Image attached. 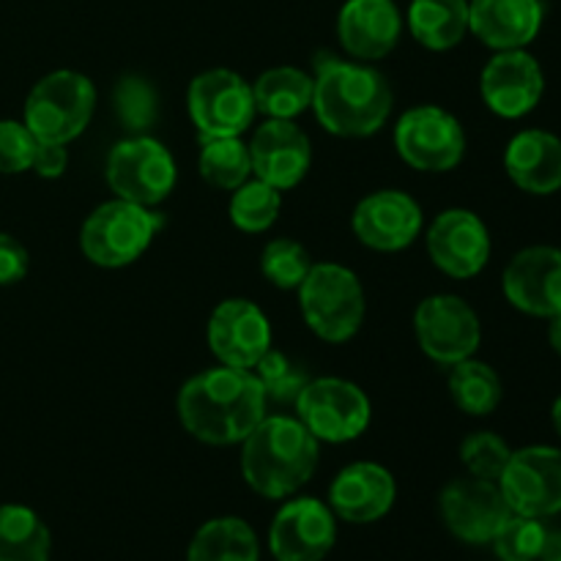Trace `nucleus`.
Instances as JSON below:
<instances>
[{
  "label": "nucleus",
  "mask_w": 561,
  "mask_h": 561,
  "mask_svg": "<svg viewBox=\"0 0 561 561\" xmlns=\"http://www.w3.org/2000/svg\"><path fill=\"white\" fill-rule=\"evenodd\" d=\"M266 392L252 370L211 367L181 387L179 416L192 438L211 447L241 444L266 416Z\"/></svg>",
  "instance_id": "f257e3e1"
},
{
  "label": "nucleus",
  "mask_w": 561,
  "mask_h": 561,
  "mask_svg": "<svg viewBox=\"0 0 561 561\" xmlns=\"http://www.w3.org/2000/svg\"><path fill=\"white\" fill-rule=\"evenodd\" d=\"M392 85L378 69L323 55L312 77V110L337 137H370L392 113Z\"/></svg>",
  "instance_id": "f03ea898"
},
{
  "label": "nucleus",
  "mask_w": 561,
  "mask_h": 561,
  "mask_svg": "<svg viewBox=\"0 0 561 561\" xmlns=\"http://www.w3.org/2000/svg\"><path fill=\"white\" fill-rule=\"evenodd\" d=\"M318 438L299 416H263L241 442V474L263 499H288L318 469Z\"/></svg>",
  "instance_id": "7ed1b4c3"
},
{
  "label": "nucleus",
  "mask_w": 561,
  "mask_h": 561,
  "mask_svg": "<svg viewBox=\"0 0 561 561\" xmlns=\"http://www.w3.org/2000/svg\"><path fill=\"white\" fill-rule=\"evenodd\" d=\"M96 110V88L85 75L71 69L49 71L31 88L22 110V124L38 142L69 146L88 129Z\"/></svg>",
  "instance_id": "20e7f679"
},
{
  "label": "nucleus",
  "mask_w": 561,
  "mask_h": 561,
  "mask_svg": "<svg viewBox=\"0 0 561 561\" xmlns=\"http://www.w3.org/2000/svg\"><path fill=\"white\" fill-rule=\"evenodd\" d=\"M305 323L327 343H348L365 321V288L351 268L340 263H312L299 285Z\"/></svg>",
  "instance_id": "39448f33"
},
{
  "label": "nucleus",
  "mask_w": 561,
  "mask_h": 561,
  "mask_svg": "<svg viewBox=\"0 0 561 561\" xmlns=\"http://www.w3.org/2000/svg\"><path fill=\"white\" fill-rule=\"evenodd\" d=\"M162 219L146 206L129 201L102 203L88 214L80 230L82 255L102 268H121L135 263L151 247Z\"/></svg>",
  "instance_id": "423d86ee"
},
{
  "label": "nucleus",
  "mask_w": 561,
  "mask_h": 561,
  "mask_svg": "<svg viewBox=\"0 0 561 561\" xmlns=\"http://www.w3.org/2000/svg\"><path fill=\"white\" fill-rule=\"evenodd\" d=\"M110 190L121 201L137 203V206H159L168 201L175 190V159L168 148L148 135L126 137L115 142L104 168Z\"/></svg>",
  "instance_id": "0eeeda50"
},
{
  "label": "nucleus",
  "mask_w": 561,
  "mask_h": 561,
  "mask_svg": "<svg viewBox=\"0 0 561 561\" xmlns=\"http://www.w3.org/2000/svg\"><path fill=\"white\" fill-rule=\"evenodd\" d=\"M299 420L318 442L345 444L370 427L373 405L365 389L345 378H310L296 398Z\"/></svg>",
  "instance_id": "6e6552de"
},
{
  "label": "nucleus",
  "mask_w": 561,
  "mask_h": 561,
  "mask_svg": "<svg viewBox=\"0 0 561 561\" xmlns=\"http://www.w3.org/2000/svg\"><path fill=\"white\" fill-rule=\"evenodd\" d=\"M394 148L409 168L422 173H447L463 162L466 131L449 110L422 104L398 121Z\"/></svg>",
  "instance_id": "1a4fd4ad"
},
{
  "label": "nucleus",
  "mask_w": 561,
  "mask_h": 561,
  "mask_svg": "<svg viewBox=\"0 0 561 561\" xmlns=\"http://www.w3.org/2000/svg\"><path fill=\"white\" fill-rule=\"evenodd\" d=\"M186 107L201 137H241L257 113L252 85L230 69L197 75L186 93Z\"/></svg>",
  "instance_id": "9d476101"
},
{
  "label": "nucleus",
  "mask_w": 561,
  "mask_h": 561,
  "mask_svg": "<svg viewBox=\"0 0 561 561\" xmlns=\"http://www.w3.org/2000/svg\"><path fill=\"white\" fill-rule=\"evenodd\" d=\"M420 348L438 365H458L477 354L482 343L480 316L469 301L453 294H436L420 301L414 312Z\"/></svg>",
  "instance_id": "9b49d317"
},
{
  "label": "nucleus",
  "mask_w": 561,
  "mask_h": 561,
  "mask_svg": "<svg viewBox=\"0 0 561 561\" xmlns=\"http://www.w3.org/2000/svg\"><path fill=\"white\" fill-rule=\"evenodd\" d=\"M504 499L515 515L551 518L561 513V449L535 444L513 449L510 463L499 480Z\"/></svg>",
  "instance_id": "f8f14e48"
},
{
  "label": "nucleus",
  "mask_w": 561,
  "mask_h": 561,
  "mask_svg": "<svg viewBox=\"0 0 561 561\" xmlns=\"http://www.w3.org/2000/svg\"><path fill=\"white\" fill-rule=\"evenodd\" d=\"M206 337L219 365L255 370L272 351V323L255 301L225 299L208 318Z\"/></svg>",
  "instance_id": "ddd939ff"
},
{
  "label": "nucleus",
  "mask_w": 561,
  "mask_h": 561,
  "mask_svg": "<svg viewBox=\"0 0 561 561\" xmlns=\"http://www.w3.org/2000/svg\"><path fill=\"white\" fill-rule=\"evenodd\" d=\"M513 515L499 482L460 477L442 491V518L458 540L485 546Z\"/></svg>",
  "instance_id": "4468645a"
},
{
  "label": "nucleus",
  "mask_w": 561,
  "mask_h": 561,
  "mask_svg": "<svg viewBox=\"0 0 561 561\" xmlns=\"http://www.w3.org/2000/svg\"><path fill=\"white\" fill-rule=\"evenodd\" d=\"M337 540L332 507L301 496L279 507L268 529V548L277 561H323Z\"/></svg>",
  "instance_id": "2eb2a0df"
},
{
  "label": "nucleus",
  "mask_w": 561,
  "mask_h": 561,
  "mask_svg": "<svg viewBox=\"0 0 561 561\" xmlns=\"http://www.w3.org/2000/svg\"><path fill=\"white\" fill-rule=\"evenodd\" d=\"M427 252L444 274L471 279L491 261V233L469 208H447L427 228Z\"/></svg>",
  "instance_id": "dca6fc26"
},
{
  "label": "nucleus",
  "mask_w": 561,
  "mask_h": 561,
  "mask_svg": "<svg viewBox=\"0 0 561 561\" xmlns=\"http://www.w3.org/2000/svg\"><path fill=\"white\" fill-rule=\"evenodd\" d=\"M480 91L488 110L502 118H524L546 93V75L526 49H502L485 64Z\"/></svg>",
  "instance_id": "f3484780"
},
{
  "label": "nucleus",
  "mask_w": 561,
  "mask_h": 561,
  "mask_svg": "<svg viewBox=\"0 0 561 561\" xmlns=\"http://www.w3.org/2000/svg\"><path fill=\"white\" fill-rule=\"evenodd\" d=\"M504 296L515 310L535 318L561 312V250L559 247H526L507 263L502 277Z\"/></svg>",
  "instance_id": "a211bd4d"
},
{
  "label": "nucleus",
  "mask_w": 561,
  "mask_h": 561,
  "mask_svg": "<svg viewBox=\"0 0 561 561\" xmlns=\"http://www.w3.org/2000/svg\"><path fill=\"white\" fill-rule=\"evenodd\" d=\"M354 233L376 252H400L422 233V206L400 190H378L354 208Z\"/></svg>",
  "instance_id": "6ab92c4d"
},
{
  "label": "nucleus",
  "mask_w": 561,
  "mask_h": 561,
  "mask_svg": "<svg viewBox=\"0 0 561 561\" xmlns=\"http://www.w3.org/2000/svg\"><path fill=\"white\" fill-rule=\"evenodd\" d=\"M252 173L274 190H294L312 164L310 137L294 121L268 118L250 140Z\"/></svg>",
  "instance_id": "aec40b11"
},
{
  "label": "nucleus",
  "mask_w": 561,
  "mask_h": 561,
  "mask_svg": "<svg viewBox=\"0 0 561 561\" xmlns=\"http://www.w3.org/2000/svg\"><path fill=\"white\" fill-rule=\"evenodd\" d=\"M394 499H398V485L392 471L370 460L345 466L329 488V507L348 524L381 520L392 510Z\"/></svg>",
  "instance_id": "412c9836"
},
{
  "label": "nucleus",
  "mask_w": 561,
  "mask_h": 561,
  "mask_svg": "<svg viewBox=\"0 0 561 561\" xmlns=\"http://www.w3.org/2000/svg\"><path fill=\"white\" fill-rule=\"evenodd\" d=\"M403 33L394 0H345L337 14V38L356 60H381L398 47Z\"/></svg>",
  "instance_id": "4be33fe9"
},
{
  "label": "nucleus",
  "mask_w": 561,
  "mask_h": 561,
  "mask_svg": "<svg viewBox=\"0 0 561 561\" xmlns=\"http://www.w3.org/2000/svg\"><path fill=\"white\" fill-rule=\"evenodd\" d=\"M546 20L542 0H471L469 31L485 47L526 49L540 33Z\"/></svg>",
  "instance_id": "5701e85b"
},
{
  "label": "nucleus",
  "mask_w": 561,
  "mask_h": 561,
  "mask_svg": "<svg viewBox=\"0 0 561 561\" xmlns=\"http://www.w3.org/2000/svg\"><path fill=\"white\" fill-rule=\"evenodd\" d=\"M504 170L518 190L553 195L561 190V140L546 129L518 131L504 151Z\"/></svg>",
  "instance_id": "b1692460"
},
{
  "label": "nucleus",
  "mask_w": 561,
  "mask_h": 561,
  "mask_svg": "<svg viewBox=\"0 0 561 561\" xmlns=\"http://www.w3.org/2000/svg\"><path fill=\"white\" fill-rule=\"evenodd\" d=\"M409 27L433 53L458 47L469 33V0H411Z\"/></svg>",
  "instance_id": "393cba45"
},
{
  "label": "nucleus",
  "mask_w": 561,
  "mask_h": 561,
  "mask_svg": "<svg viewBox=\"0 0 561 561\" xmlns=\"http://www.w3.org/2000/svg\"><path fill=\"white\" fill-rule=\"evenodd\" d=\"M257 113L268 118L294 121L296 115L312 107V77L296 66H274L266 69L252 85Z\"/></svg>",
  "instance_id": "a878e982"
},
{
  "label": "nucleus",
  "mask_w": 561,
  "mask_h": 561,
  "mask_svg": "<svg viewBox=\"0 0 561 561\" xmlns=\"http://www.w3.org/2000/svg\"><path fill=\"white\" fill-rule=\"evenodd\" d=\"M186 561H261V546L247 520L214 518L192 537Z\"/></svg>",
  "instance_id": "bb28decb"
},
{
  "label": "nucleus",
  "mask_w": 561,
  "mask_h": 561,
  "mask_svg": "<svg viewBox=\"0 0 561 561\" xmlns=\"http://www.w3.org/2000/svg\"><path fill=\"white\" fill-rule=\"evenodd\" d=\"M49 529L31 507H0V561H49Z\"/></svg>",
  "instance_id": "cd10ccee"
},
{
  "label": "nucleus",
  "mask_w": 561,
  "mask_h": 561,
  "mask_svg": "<svg viewBox=\"0 0 561 561\" xmlns=\"http://www.w3.org/2000/svg\"><path fill=\"white\" fill-rule=\"evenodd\" d=\"M449 394L469 416H488L502 403V378L491 365L469 356L449 370Z\"/></svg>",
  "instance_id": "c85d7f7f"
},
{
  "label": "nucleus",
  "mask_w": 561,
  "mask_h": 561,
  "mask_svg": "<svg viewBox=\"0 0 561 561\" xmlns=\"http://www.w3.org/2000/svg\"><path fill=\"white\" fill-rule=\"evenodd\" d=\"M201 159L197 168L206 184L217 190H239L252 173L250 146L241 142V137H201Z\"/></svg>",
  "instance_id": "c756f323"
},
{
  "label": "nucleus",
  "mask_w": 561,
  "mask_h": 561,
  "mask_svg": "<svg viewBox=\"0 0 561 561\" xmlns=\"http://www.w3.org/2000/svg\"><path fill=\"white\" fill-rule=\"evenodd\" d=\"M283 208L279 190L268 186L266 181H244L239 190H233L230 197V222L244 233H263L272 228Z\"/></svg>",
  "instance_id": "7c9ffc66"
},
{
  "label": "nucleus",
  "mask_w": 561,
  "mask_h": 561,
  "mask_svg": "<svg viewBox=\"0 0 561 561\" xmlns=\"http://www.w3.org/2000/svg\"><path fill=\"white\" fill-rule=\"evenodd\" d=\"M115 113H118V121L131 129L135 135H142V131L151 129L157 124L159 115V96L157 88L146 80V77L126 75L121 77L118 85H115L113 93Z\"/></svg>",
  "instance_id": "2f4dec72"
},
{
  "label": "nucleus",
  "mask_w": 561,
  "mask_h": 561,
  "mask_svg": "<svg viewBox=\"0 0 561 561\" xmlns=\"http://www.w3.org/2000/svg\"><path fill=\"white\" fill-rule=\"evenodd\" d=\"M312 261L310 252L294 239H274L263 247L261 255V272L274 288L296 290L305 277L310 274Z\"/></svg>",
  "instance_id": "473e14b6"
},
{
  "label": "nucleus",
  "mask_w": 561,
  "mask_h": 561,
  "mask_svg": "<svg viewBox=\"0 0 561 561\" xmlns=\"http://www.w3.org/2000/svg\"><path fill=\"white\" fill-rule=\"evenodd\" d=\"M510 455H513L510 444L491 431L471 433L460 444V460H463L466 471L471 477H480V480H502L504 469L510 463Z\"/></svg>",
  "instance_id": "72a5a7b5"
},
{
  "label": "nucleus",
  "mask_w": 561,
  "mask_h": 561,
  "mask_svg": "<svg viewBox=\"0 0 561 561\" xmlns=\"http://www.w3.org/2000/svg\"><path fill=\"white\" fill-rule=\"evenodd\" d=\"M261 381L263 392H266V400H274V403H296L301 389L307 387L310 376L301 370V365H296L290 356L279 354V351H268L261 362L252 370Z\"/></svg>",
  "instance_id": "f704fd0d"
},
{
  "label": "nucleus",
  "mask_w": 561,
  "mask_h": 561,
  "mask_svg": "<svg viewBox=\"0 0 561 561\" xmlns=\"http://www.w3.org/2000/svg\"><path fill=\"white\" fill-rule=\"evenodd\" d=\"M546 537V526L537 518L510 515L502 529L493 537V551L502 561H537Z\"/></svg>",
  "instance_id": "c9c22d12"
},
{
  "label": "nucleus",
  "mask_w": 561,
  "mask_h": 561,
  "mask_svg": "<svg viewBox=\"0 0 561 561\" xmlns=\"http://www.w3.org/2000/svg\"><path fill=\"white\" fill-rule=\"evenodd\" d=\"M38 140L22 121H0V175H20L31 170Z\"/></svg>",
  "instance_id": "e433bc0d"
},
{
  "label": "nucleus",
  "mask_w": 561,
  "mask_h": 561,
  "mask_svg": "<svg viewBox=\"0 0 561 561\" xmlns=\"http://www.w3.org/2000/svg\"><path fill=\"white\" fill-rule=\"evenodd\" d=\"M27 268H31V255H27L25 244L16 241L14 236L0 233V285H14L25 279Z\"/></svg>",
  "instance_id": "4c0bfd02"
},
{
  "label": "nucleus",
  "mask_w": 561,
  "mask_h": 561,
  "mask_svg": "<svg viewBox=\"0 0 561 561\" xmlns=\"http://www.w3.org/2000/svg\"><path fill=\"white\" fill-rule=\"evenodd\" d=\"M69 168V153L60 142H38L31 170L42 179H60Z\"/></svg>",
  "instance_id": "58836bf2"
},
{
  "label": "nucleus",
  "mask_w": 561,
  "mask_h": 561,
  "mask_svg": "<svg viewBox=\"0 0 561 561\" xmlns=\"http://www.w3.org/2000/svg\"><path fill=\"white\" fill-rule=\"evenodd\" d=\"M537 561H561V531L559 529H546L542 537V548Z\"/></svg>",
  "instance_id": "ea45409f"
},
{
  "label": "nucleus",
  "mask_w": 561,
  "mask_h": 561,
  "mask_svg": "<svg viewBox=\"0 0 561 561\" xmlns=\"http://www.w3.org/2000/svg\"><path fill=\"white\" fill-rule=\"evenodd\" d=\"M548 321H551V327H548V340H551V348L561 356V312L559 316L548 318Z\"/></svg>",
  "instance_id": "a19ab883"
},
{
  "label": "nucleus",
  "mask_w": 561,
  "mask_h": 561,
  "mask_svg": "<svg viewBox=\"0 0 561 561\" xmlns=\"http://www.w3.org/2000/svg\"><path fill=\"white\" fill-rule=\"evenodd\" d=\"M551 420H553V427H557V433L561 436V394L557 398V403H553Z\"/></svg>",
  "instance_id": "79ce46f5"
}]
</instances>
